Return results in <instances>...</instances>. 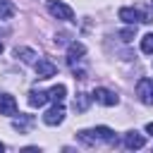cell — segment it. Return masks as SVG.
I'll return each instance as SVG.
<instances>
[{"mask_svg": "<svg viewBox=\"0 0 153 153\" xmlns=\"http://www.w3.org/2000/svg\"><path fill=\"white\" fill-rule=\"evenodd\" d=\"M84 55H86V45H84V43H76V41L69 43V48H67V62H69V65H74V62L81 60Z\"/></svg>", "mask_w": 153, "mask_h": 153, "instance_id": "9c48e42d", "label": "cell"}, {"mask_svg": "<svg viewBox=\"0 0 153 153\" xmlns=\"http://www.w3.org/2000/svg\"><path fill=\"white\" fill-rule=\"evenodd\" d=\"M93 98H96V103L108 105V108H112V105H117V103H120L117 93H115V91H110V88H103V86H98V88L93 91Z\"/></svg>", "mask_w": 153, "mask_h": 153, "instance_id": "277c9868", "label": "cell"}, {"mask_svg": "<svg viewBox=\"0 0 153 153\" xmlns=\"http://www.w3.org/2000/svg\"><path fill=\"white\" fill-rule=\"evenodd\" d=\"M151 7H153V0H151Z\"/></svg>", "mask_w": 153, "mask_h": 153, "instance_id": "7402d4cb", "label": "cell"}, {"mask_svg": "<svg viewBox=\"0 0 153 153\" xmlns=\"http://www.w3.org/2000/svg\"><path fill=\"white\" fill-rule=\"evenodd\" d=\"M14 55L17 57H22V62H26V65H33L36 62V50H31V48H24V45H17L14 48Z\"/></svg>", "mask_w": 153, "mask_h": 153, "instance_id": "7c38bea8", "label": "cell"}, {"mask_svg": "<svg viewBox=\"0 0 153 153\" xmlns=\"http://www.w3.org/2000/svg\"><path fill=\"white\" fill-rule=\"evenodd\" d=\"M33 67H36V76H38V79H50V76H55V72H57V67H55L50 60H45V57H38V60L33 62Z\"/></svg>", "mask_w": 153, "mask_h": 153, "instance_id": "5b68a950", "label": "cell"}, {"mask_svg": "<svg viewBox=\"0 0 153 153\" xmlns=\"http://www.w3.org/2000/svg\"><path fill=\"white\" fill-rule=\"evenodd\" d=\"M93 131V136H96V143L98 141H105V143H112L115 141V131L110 129V127H96V129H91Z\"/></svg>", "mask_w": 153, "mask_h": 153, "instance_id": "8fae6325", "label": "cell"}, {"mask_svg": "<svg viewBox=\"0 0 153 153\" xmlns=\"http://www.w3.org/2000/svg\"><path fill=\"white\" fill-rule=\"evenodd\" d=\"M134 33H136V26H131V29H124L120 36H122V41H131V38H134Z\"/></svg>", "mask_w": 153, "mask_h": 153, "instance_id": "ac0fdd59", "label": "cell"}, {"mask_svg": "<svg viewBox=\"0 0 153 153\" xmlns=\"http://www.w3.org/2000/svg\"><path fill=\"white\" fill-rule=\"evenodd\" d=\"M31 124H33V117H31V115H22V117L14 120V129H17V131H29Z\"/></svg>", "mask_w": 153, "mask_h": 153, "instance_id": "5bb4252c", "label": "cell"}, {"mask_svg": "<svg viewBox=\"0 0 153 153\" xmlns=\"http://www.w3.org/2000/svg\"><path fill=\"white\" fill-rule=\"evenodd\" d=\"M0 115H17V100L10 93H0Z\"/></svg>", "mask_w": 153, "mask_h": 153, "instance_id": "ba28073f", "label": "cell"}, {"mask_svg": "<svg viewBox=\"0 0 153 153\" xmlns=\"http://www.w3.org/2000/svg\"><path fill=\"white\" fill-rule=\"evenodd\" d=\"M48 103V91H29V105L31 108H43Z\"/></svg>", "mask_w": 153, "mask_h": 153, "instance_id": "30bf717a", "label": "cell"}, {"mask_svg": "<svg viewBox=\"0 0 153 153\" xmlns=\"http://www.w3.org/2000/svg\"><path fill=\"white\" fill-rule=\"evenodd\" d=\"M141 50H143L146 55H151V53H153V31H151V33H146V36L141 38Z\"/></svg>", "mask_w": 153, "mask_h": 153, "instance_id": "2e32d148", "label": "cell"}, {"mask_svg": "<svg viewBox=\"0 0 153 153\" xmlns=\"http://www.w3.org/2000/svg\"><path fill=\"white\" fill-rule=\"evenodd\" d=\"M48 12H50L55 19H62V22H69V19L74 17V10H72L69 5H65V2H60V0H50V2H48Z\"/></svg>", "mask_w": 153, "mask_h": 153, "instance_id": "7a4b0ae2", "label": "cell"}, {"mask_svg": "<svg viewBox=\"0 0 153 153\" xmlns=\"http://www.w3.org/2000/svg\"><path fill=\"white\" fill-rule=\"evenodd\" d=\"M143 146H146L143 134H139V131H127V134H124V148L139 151V148H143Z\"/></svg>", "mask_w": 153, "mask_h": 153, "instance_id": "52a82bcc", "label": "cell"}, {"mask_svg": "<svg viewBox=\"0 0 153 153\" xmlns=\"http://www.w3.org/2000/svg\"><path fill=\"white\" fill-rule=\"evenodd\" d=\"M74 108H76V110H86V108H88V96H86V93H79V98L74 100Z\"/></svg>", "mask_w": 153, "mask_h": 153, "instance_id": "e0dca14e", "label": "cell"}, {"mask_svg": "<svg viewBox=\"0 0 153 153\" xmlns=\"http://www.w3.org/2000/svg\"><path fill=\"white\" fill-rule=\"evenodd\" d=\"M14 17V5L10 0H0V19H10Z\"/></svg>", "mask_w": 153, "mask_h": 153, "instance_id": "9a60e30c", "label": "cell"}, {"mask_svg": "<svg viewBox=\"0 0 153 153\" xmlns=\"http://www.w3.org/2000/svg\"><path fill=\"white\" fill-rule=\"evenodd\" d=\"M2 151H5V143H0V153H2Z\"/></svg>", "mask_w": 153, "mask_h": 153, "instance_id": "ffe728a7", "label": "cell"}, {"mask_svg": "<svg viewBox=\"0 0 153 153\" xmlns=\"http://www.w3.org/2000/svg\"><path fill=\"white\" fill-rule=\"evenodd\" d=\"M146 131H148V134H153V122H148V124H146Z\"/></svg>", "mask_w": 153, "mask_h": 153, "instance_id": "d6986e66", "label": "cell"}, {"mask_svg": "<svg viewBox=\"0 0 153 153\" xmlns=\"http://www.w3.org/2000/svg\"><path fill=\"white\" fill-rule=\"evenodd\" d=\"M65 96H67V86L65 84H57V86H53L48 91V100H53V103H62Z\"/></svg>", "mask_w": 153, "mask_h": 153, "instance_id": "4fadbf2b", "label": "cell"}, {"mask_svg": "<svg viewBox=\"0 0 153 153\" xmlns=\"http://www.w3.org/2000/svg\"><path fill=\"white\" fill-rule=\"evenodd\" d=\"M62 120H65V108H62V103H55V105L43 115V122H45L48 127H57V124H62Z\"/></svg>", "mask_w": 153, "mask_h": 153, "instance_id": "8992f818", "label": "cell"}, {"mask_svg": "<svg viewBox=\"0 0 153 153\" xmlns=\"http://www.w3.org/2000/svg\"><path fill=\"white\" fill-rule=\"evenodd\" d=\"M117 17H120L124 24H131V26L151 22V19H148V14H146L143 10H139V7H122V10L117 12Z\"/></svg>", "mask_w": 153, "mask_h": 153, "instance_id": "6da1fadb", "label": "cell"}, {"mask_svg": "<svg viewBox=\"0 0 153 153\" xmlns=\"http://www.w3.org/2000/svg\"><path fill=\"white\" fill-rule=\"evenodd\" d=\"M0 53H2V43H0Z\"/></svg>", "mask_w": 153, "mask_h": 153, "instance_id": "44dd1931", "label": "cell"}, {"mask_svg": "<svg viewBox=\"0 0 153 153\" xmlns=\"http://www.w3.org/2000/svg\"><path fill=\"white\" fill-rule=\"evenodd\" d=\"M136 96L143 105H153V79H139Z\"/></svg>", "mask_w": 153, "mask_h": 153, "instance_id": "3957f363", "label": "cell"}]
</instances>
